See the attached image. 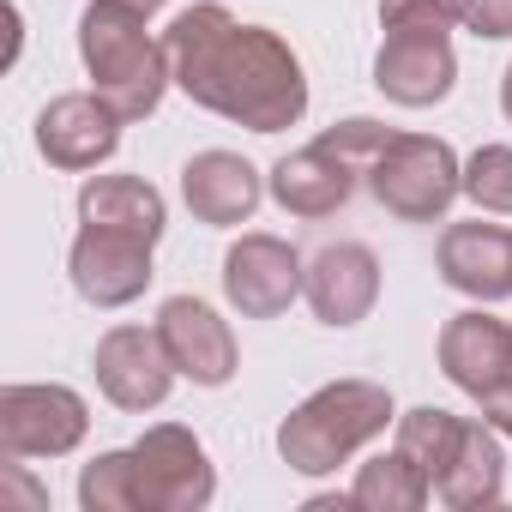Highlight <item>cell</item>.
Here are the masks:
<instances>
[{"instance_id":"5bb4252c","label":"cell","mask_w":512,"mask_h":512,"mask_svg":"<svg viewBox=\"0 0 512 512\" xmlns=\"http://www.w3.org/2000/svg\"><path fill=\"white\" fill-rule=\"evenodd\" d=\"M374 85L398 109H434L458 85L452 37H386L374 55Z\"/></svg>"},{"instance_id":"5b68a950","label":"cell","mask_w":512,"mask_h":512,"mask_svg":"<svg viewBox=\"0 0 512 512\" xmlns=\"http://www.w3.org/2000/svg\"><path fill=\"white\" fill-rule=\"evenodd\" d=\"M91 434V404L61 380H13L0 392V452L25 458H67Z\"/></svg>"},{"instance_id":"30bf717a","label":"cell","mask_w":512,"mask_h":512,"mask_svg":"<svg viewBox=\"0 0 512 512\" xmlns=\"http://www.w3.org/2000/svg\"><path fill=\"white\" fill-rule=\"evenodd\" d=\"M121 115L109 109V97L97 91H67V97H49V109L37 115V151L67 169V175H85V169H103L115 151H121Z\"/></svg>"},{"instance_id":"52a82bcc","label":"cell","mask_w":512,"mask_h":512,"mask_svg":"<svg viewBox=\"0 0 512 512\" xmlns=\"http://www.w3.org/2000/svg\"><path fill=\"white\" fill-rule=\"evenodd\" d=\"M302 284H308V260L284 235L253 229V235H241L223 253V296H229V308L241 320H278V314H290V302L302 296Z\"/></svg>"},{"instance_id":"ba28073f","label":"cell","mask_w":512,"mask_h":512,"mask_svg":"<svg viewBox=\"0 0 512 512\" xmlns=\"http://www.w3.org/2000/svg\"><path fill=\"white\" fill-rule=\"evenodd\" d=\"M91 368H97V392L115 410H133V416L157 410L175 392V380H181L169 350H163V338H157V326H109L97 338Z\"/></svg>"},{"instance_id":"44dd1931","label":"cell","mask_w":512,"mask_h":512,"mask_svg":"<svg viewBox=\"0 0 512 512\" xmlns=\"http://www.w3.org/2000/svg\"><path fill=\"white\" fill-rule=\"evenodd\" d=\"M458 428H464V416H452V410H440V404H416V410L398 416V440H392V446H398L416 470L440 476L446 458H452V446H458Z\"/></svg>"},{"instance_id":"484cf974","label":"cell","mask_w":512,"mask_h":512,"mask_svg":"<svg viewBox=\"0 0 512 512\" xmlns=\"http://www.w3.org/2000/svg\"><path fill=\"white\" fill-rule=\"evenodd\" d=\"M464 31L482 43H506L512 37V0H464Z\"/></svg>"},{"instance_id":"e0dca14e","label":"cell","mask_w":512,"mask_h":512,"mask_svg":"<svg viewBox=\"0 0 512 512\" xmlns=\"http://www.w3.org/2000/svg\"><path fill=\"white\" fill-rule=\"evenodd\" d=\"M440 278L470 302H506L512 296V229L500 223H452L440 235Z\"/></svg>"},{"instance_id":"4316f807","label":"cell","mask_w":512,"mask_h":512,"mask_svg":"<svg viewBox=\"0 0 512 512\" xmlns=\"http://www.w3.org/2000/svg\"><path fill=\"white\" fill-rule=\"evenodd\" d=\"M476 404H482V416H488V422H494V428H500V434L512 440V374H506V380H500L494 392H482Z\"/></svg>"},{"instance_id":"7402d4cb","label":"cell","mask_w":512,"mask_h":512,"mask_svg":"<svg viewBox=\"0 0 512 512\" xmlns=\"http://www.w3.org/2000/svg\"><path fill=\"white\" fill-rule=\"evenodd\" d=\"M79 506H85V512H145V500H139V470H133V446L97 452V458L79 470Z\"/></svg>"},{"instance_id":"ffe728a7","label":"cell","mask_w":512,"mask_h":512,"mask_svg":"<svg viewBox=\"0 0 512 512\" xmlns=\"http://www.w3.org/2000/svg\"><path fill=\"white\" fill-rule=\"evenodd\" d=\"M350 500H356L362 512H422V506L434 500V476L416 470V464L392 446V452H380V458H368V464L356 470Z\"/></svg>"},{"instance_id":"3957f363","label":"cell","mask_w":512,"mask_h":512,"mask_svg":"<svg viewBox=\"0 0 512 512\" xmlns=\"http://www.w3.org/2000/svg\"><path fill=\"white\" fill-rule=\"evenodd\" d=\"M386 428H398V404L380 380H332L278 422V458L296 476H332Z\"/></svg>"},{"instance_id":"9a60e30c","label":"cell","mask_w":512,"mask_h":512,"mask_svg":"<svg viewBox=\"0 0 512 512\" xmlns=\"http://www.w3.org/2000/svg\"><path fill=\"white\" fill-rule=\"evenodd\" d=\"M440 374H446L458 392H470V398L494 392V386L512 374V326H506L500 314H488V308L452 314V320L440 326Z\"/></svg>"},{"instance_id":"277c9868","label":"cell","mask_w":512,"mask_h":512,"mask_svg":"<svg viewBox=\"0 0 512 512\" xmlns=\"http://www.w3.org/2000/svg\"><path fill=\"white\" fill-rule=\"evenodd\" d=\"M368 193L404 223H440L464 193V163L434 133H392V145L368 169Z\"/></svg>"},{"instance_id":"7a4b0ae2","label":"cell","mask_w":512,"mask_h":512,"mask_svg":"<svg viewBox=\"0 0 512 512\" xmlns=\"http://www.w3.org/2000/svg\"><path fill=\"white\" fill-rule=\"evenodd\" d=\"M151 13L127 7V0H91L79 13V61L91 73V91L109 97V109L133 127V121H151L163 91L175 85V67H169V49L145 31Z\"/></svg>"},{"instance_id":"d6986e66","label":"cell","mask_w":512,"mask_h":512,"mask_svg":"<svg viewBox=\"0 0 512 512\" xmlns=\"http://www.w3.org/2000/svg\"><path fill=\"white\" fill-rule=\"evenodd\" d=\"M79 223L121 229V235H139V241L157 247L163 229H169V205H163V193L145 175H85V187H79Z\"/></svg>"},{"instance_id":"4fadbf2b","label":"cell","mask_w":512,"mask_h":512,"mask_svg":"<svg viewBox=\"0 0 512 512\" xmlns=\"http://www.w3.org/2000/svg\"><path fill=\"white\" fill-rule=\"evenodd\" d=\"M266 193H272L266 175L253 169L241 151H199V157L181 163V199H187V211H193L199 223H211V229L247 223L253 211H260Z\"/></svg>"},{"instance_id":"f1b7e54d","label":"cell","mask_w":512,"mask_h":512,"mask_svg":"<svg viewBox=\"0 0 512 512\" xmlns=\"http://www.w3.org/2000/svg\"><path fill=\"white\" fill-rule=\"evenodd\" d=\"M127 7H139V13H157V7H169V0H127Z\"/></svg>"},{"instance_id":"6da1fadb","label":"cell","mask_w":512,"mask_h":512,"mask_svg":"<svg viewBox=\"0 0 512 512\" xmlns=\"http://www.w3.org/2000/svg\"><path fill=\"white\" fill-rule=\"evenodd\" d=\"M163 49L175 67V91L247 133H284L308 115L302 55L266 25H241L217 0L175 13Z\"/></svg>"},{"instance_id":"2e32d148","label":"cell","mask_w":512,"mask_h":512,"mask_svg":"<svg viewBox=\"0 0 512 512\" xmlns=\"http://www.w3.org/2000/svg\"><path fill=\"white\" fill-rule=\"evenodd\" d=\"M266 187H272V199L290 211V217H332V211H344L350 199H356V187H362V169H350L332 145H302V151H290V157H278L272 163V175H266Z\"/></svg>"},{"instance_id":"83f0119b","label":"cell","mask_w":512,"mask_h":512,"mask_svg":"<svg viewBox=\"0 0 512 512\" xmlns=\"http://www.w3.org/2000/svg\"><path fill=\"white\" fill-rule=\"evenodd\" d=\"M500 115L512 121V67H506V79H500Z\"/></svg>"},{"instance_id":"7c38bea8","label":"cell","mask_w":512,"mask_h":512,"mask_svg":"<svg viewBox=\"0 0 512 512\" xmlns=\"http://www.w3.org/2000/svg\"><path fill=\"white\" fill-rule=\"evenodd\" d=\"M308 308L320 326H362L380 302V260H374V247L362 241H332L320 247L314 260H308V284H302Z\"/></svg>"},{"instance_id":"ac0fdd59","label":"cell","mask_w":512,"mask_h":512,"mask_svg":"<svg viewBox=\"0 0 512 512\" xmlns=\"http://www.w3.org/2000/svg\"><path fill=\"white\" fill-rule=\"evenodd\" d=\"M506 494V434L482 416L458 428V446L446 458V470L434 476V500L452 506V512H482V506H500Z\"/></svg>"},{"instance_id":"cb8c5ba5","label":"cell","mask_w":512,"mask_h":512,"mask_svg":"<svg viewBox=\"0 0 512 512\" xmlns=\"http://www.w3.org/2000/svg\"><path fill=\"white\" fill-rule=\"evenodd\" d=\"M464 25V0H380L386 37H452Z\"/></svg>"},{"instance_id":"d4e9b609","label":"cell","mask_w":512,"mask_h":512,"mask_svg":"<svg viewBox=\"0 0 512 512\" xmlns=\"http://www.w3.org/2000/svg\"><path fill=\"white\" fill-rule=\"evenodd\" d=\"M320 145H332V151H338L350 169H362V181H368L374 157L392 145V127H386V121H368V115H350V121L326 127V133H320Z\"/></svg>"},{"instance_id":"8992f818","label":"cell","mask_w":512,"mask_h":512,"mask_svg":"<svg viewBox=\"0 0 512 512\" xmlns=\"http://www.w3.org/2000/svg\"><path fill=\"white\" fill-rule=\"evenodd\" d=\"M133 470H139V500L145 512H205L217 500V470L211 452L193 428L157 422L133 440Z\"/></svg>"},{"instance_id":"8fae6325","label":"cell","mask_w":512,"mask_h":512,"mask_svg":"<svg viewBox=\"0 0 512 512\" xmlns=\"http://www.w3.org/2000/svg\"><path fill=\"white\" fill-rule=\"evenodd\" d=\"M157 338H163L175 374L193 380V386H229L235 368H241V350H235L229 320L211 302H199V296H169L157 308Z\"/></svg>"},{"instance_id":"9c48e42d","label":"cell","mask_w":512,"mask_h":512,"mask_svg":"<svg viewBox=\"0 0 512 512\" xmlns=\"http://www.w3.org/2000/svg\"><path fill=\"white\" fill-rule=\"evenodd\" d=\"M67 272H73V290L91 308H127L157 278L151 272V241L121 235V229H97V223H79L73 253H67Z\"/></svg>"},{"instance_id":"603a6c76","label":"cell","mask_w":512,"mask_h":512,"mask_svg":"<svg viewBox=\"0 0 512 512\" xmlns=\"http://www.w3.org/2000/svg\"><path fill=\"white\" fill-rule=\"evenodd\" d=\"M464 193L488 217H512V145H482L464 163Z\"/></svg>"}]
</instances>
